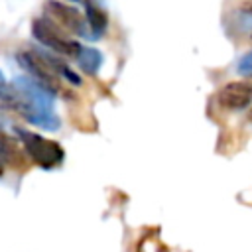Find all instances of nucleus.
<instances>
[{"label":"nucleus","instance_id":"423d86ee","mask_svg":"<svg viewBox=\"0 0 252 252\" xmlns=\"http://www.w3.org/2000/svg\"><path fill=\"white\" fill-rule=\"evenodd\" d=\"M217 100L226 110H242L252 104V83H244V81L226 83L219 91Z\"/></svg>","mask_w":252,"mask_h":252},{"label":"nucleus","instance_id":"0eeeda50","mask_svg":"<svg viewBox=\"0 0 252 252\" xmlns=\"http://www.w3.org/2000/svg\"><path fill=\"white\" fill-rule=\"evenodd\" d=\"M83 6H85V18L89 24V35L96 39L108 28V14L96 0H83Z\"/></svg>","mask_w":252,"mask_h":252},{"label":"nucleus","instance_id":"1a4fd4ad","mask_svg":"<svg viewBox=\"0 0 252 252\" xmlns=\"http://www.w3.org/2000/svg\"><path fill=\"white\" fill-rule=\"evenodd\" d=\"M14 163H24L22 161V154L18 152V148L14 146V142L0 130V175L4 173V167L6 165H14Z\"/></svg>","mask_w":252,"mask_h":252},{"label":"nucleus","instance_id":"f8f14e48","mask_svg":"<svg viewBox=\"0 0 252 252\" xmlns=\"http://www.w3.org/2000/svg\"><path fill=\"white\" fill-rule=\"evenodd\" d=\"M248 120H252V110H250V112H248Z\"/></svg>","mask_w":252,"mask_h":252},{"label":"nucleus","instance_id":"9d476101","mask_svg":"<svg viewBox=\"0 0 252 252\" xmlns=\"http://www.w3.org/2000/svg\"><path fill=\"white\" fill-rule=\"evenodd\" d=\"M236 71L242 77H252V51L240 57V61L236 63Z\"/></svg>","mask_w":252,"mask_h":252},{"label":"nucleus","instance_id":"6e6552de","mask_svg":"<svg viewBox=\"0 0 252 252\" xmlns=\"http://www.w3.org/2000/svg\"><path fill=\"white\" fill-rule=\"evenodd\" d=\"M75 61H77V65L81 67V71H85L87 75H96L98 69H100V65H102V55H100L98 49L83 45Z\"/></svg>","mask_w":252,"mask_h":252},{"label":"nucleus","instance_id":"7ed1b4c3","mask_svg":"<svg viewBox=\"0 0 252 252\" xmlns=\"http://www.w3.org/2000/svg\"><path fill=\"white\" fill-rule=\"evenodd\" d=\"M18 140L22 142L26 154L30 156V159L43 167V169H53V167H59L65 159V152H63V146L51 138H45L37 132H32V130H26V128H20L16 126L14 128Z\"/></svg>","mask_w":252,"mask_h":252},{"label":"nucleus","instance_id":"39448f33","mask_svg":"<svg viewBox=\"0 0 252 252\" xmlns=\"http://www.w3.org/2000/svg\"><path fill=\"white\" fill-rule=\"evenodd\" d=\"M45 14H47L49 20H53L65 32H69L73 35H81V37H87L89 35L87 18L77 8H73L69 4H63L59 0H47L45 2Z\"/></svg>","mask_w":252,"mask_h":252},{"label":"nucleus","instance_id":"f257e3e1","mask_svg":"<svg viewBox=\"0 0 252 252\" xmlns=\"http://www.w3.org/2000/svg\"><path fill=\"white\" fill-rule=\"evenodd\" d=\"M6 110L43 130H57L61 124L53 106V94L32 77H18L8 85Z\"/></svg>","mask_w":252,"mask_h":252},{"label":"nucleus","instance_id":"20e7f679","mask_svg":"<svg viewBox=\"0 0 252 252\" xmlns=\"http://www.w3.org/2000/svg\"><path fill=\"white\" fill-rule=\"evenodd\" d=\"M32 33H33V37H35L41 45H45L47 49L55 51V53L61 55V57L77 59V55H79V51H81V47H83V43L71 39V37L65 33V30H63L61 26H57V24H55L53 20H49V18H35V20L32 22Z\"/></svg>","mask_w":252,"mask_h":252},{"label":"nucleus","instance_id":"f03ea898","mask_svg":"<svg viewBox=\"0 0 252 252\" xmlns=\"http://www.w3.org/2000/svg\"><path fill=\"white\" fill-rule=\"evenodd\" d=\"M20 67L43 89H47L53 96H69L71 93L65 89V83L79 87L83 83L81 75L73 71L61 57L49 55L39 49H26L16 55Z\"/></svg>","mask_w":252,"mask_h":252},{"label":"nucleus","instance_id":"9b49d317","mask_svg":"<svg viewBox=\"0 0 252 252\" xmlns=\"http://www.w3.org/2000/svg\"><path fill=\"white\" fill-rule=\"evenodd\" d=\"M8 85L10 83L0 73V108H4V110H6V100H8Z\"/></svg>","mask_w":252,"mask_h":252}]
</instances>
